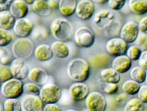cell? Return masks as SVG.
Listing matches in <instances>:
<instances>
[{"instance_id":"f546056e","label":"cell","mask_w":147,"mask_h":111,"mask_svg":"<svg viewBox=\"0 0 147 111\" xmlns=\"http://www.w3.org/2000/svg\"><path fill=\"white\" fill-rule=\"evenodd\" d=\"M3 106L5 111H22L21 102L18 98H7Z\"/></svg>"},{"instance_id":"60d3db41","label":"cell","mask_w":147,"mask_h":111,"mask_svg":"<svg viewBox=\"0 0 147 111\" xmlns=\"http://www.w3.org/2000/svg\"><path fill=\"white\" fill-rule=\"evenodd\" d=\"M137 96L144 104L147 103V84L141 86L140 89L137 93Z\"/></svg>"},{"instance_id":"f1b7e54d","label":"cell","mask_w":147,"mask_h":111,"mask_svg":"<svg viewBox=\"0 0 147 111\" xmlns=\"http://www.w3.org/2000/svg\"><path fill=\"white\" fill-rule=\"evenodd\" d=\"M123 111H144V106L139 98H133L127 101Z\"/></svg>"},{"instance_id":"7c38bea8","label":"cell","mask_w":147,"mask_h":111,"mask_svg":"<svg viewBox=\"0 0 147 111\" xmlns=\"http://www.w3.org/2000/svg\"><path fill=\"white\" fill-rule=\"evenodd\" d=\"M34 28V24L29 18L25 17L16 19L13 30L18 38H28L32 34Z\"/></svg>"},{"instance_id":"4dcf8cb0","label":"cell","mask_w":147,"mask_h":111,"mask_svg":"<svg viewBox=\"0 0 147 111\" xmlns=\"http://www.w3.org/2000/svg\"><path fill=\"white\" fill-rule=\"evenodd\" d=\"M9 51L8 49L4 47H0V64L8 66L11 64L13 61V53Z\"/></svg>"},{"instance_id":"74e56055","label":"cell","mask_w":147,"mask_h":111,"mask_svg":"<svg viewBox=\"0 0 147 111\" xmlns=\"http://www.w3.org/2000/svg\"><path fill=\"white\" fill-rule=\"evenodd\" d=\"M118 89V84H113V83H105L102 88V91L107 95H113L117 93Z\"/></svg>"},{"instance_id":"5b68a950","label":"cell","mask_w":147,"mask_h":111,"mask_svg":"<svg viewBox=\"0 0 147 111\" xmlns=\"http://www.w3.org/2000/svg\"><path fill=\"white\" fill-rule=\"evenodd\" d=\"M62 95V89L53 83L45 84L41 87L39 96L45 104L57 103Z\"/></svg>"},{"instance_id":"4316f807","label":"cell","mask_w":147,"mask_h":111,"mask_svg":"<svg viewBox=\"0 0 147 111\" xmlns=\"http://www.w3.org/2000/svg\"><path fill=\"white\" fill-rule=\"evenodd\" d=\"M141 85L139 83L137 82L133 79L127 80L123 83L122 86V90L124 93L127 94L128 95H134L138 93Z\"/></svg>"},{"instance_id":"7dc6e473","label":"cell","mask_w":147,"mask_h":111,"mask_svg":"<svg viewBox=\"0 0 147 111\" xmlns=\"http://www.w3.org/2000/svg\"><path fill=\"white\" fill-rule=\"evenodd\" d=\"M47 2L51 9H56L59 8V1L57 0H48Z\"/></svg>"},{"instance_id":"83f0119b","label":"cell","mask_w":147,"mask_h":111,"mask_svg":"<svg viewBox=\"0 0 147 111\" xmlns=\"http://www.w3.org/2000/svg\"><path fill=\"white\" fill-rule=\"evenodd\" d=\"M146 75L147 71L145 70L144 69L142 68L141 67H139V66L133 67L130 70V78L136 81L137 82L139 83V84H142V83L146 81Z\"/></svg>"},{"instance_id":"cb8c5ba5","label":"cell","mask_w":147,"mask_h":111,"mask_svg":"<svg viewBox=\"0 0 147 111\" xmlns=\"http://www.w3.org/2000/svg\"><path fill=\"white\" fill-rule=\"evenodd\" d=\"M128 7L134 14L144 15L147 13V0H128Z\"/></svg>"},{"instance_id":"b9f144b4","label":"cell","mask_w":147,"mask_h":111,"mask_svg":"<svg viewBox=\"0 0 147 111\" xmlns=\"http://www.w3.org/2000/svg\"><path fill=\"white\" fill-rule=\"evenodd\" d=\"M138 64H139V67L147 71V50H144L142 52V55L138 60Z\"/></svg>"},{"instance_id":"d4e9b609","label":"cell","mask_w":147,"mask_h":111,"mask_svg":"<svg viewBox=\"0 0 147 111\" xmlns=\"http://www.w3.org/2000/svg\"><path fill=\"white\" fill-rule=\"evenodd\" d=\"M16 18L8 10L0 12V28L9 30L13 29Z\"/></svg>"},{"instance_id":"836d02e7","label":"cell","mask_w":147,"mask_h":111,"mask_svg":"<svg viewBox=\"0 0 147 111\" xmlns=\"http://www.w3.org/2000/svg\"><path fill=\"white\" fill-rule=\"evenodd\" d=\"M13 35L9 30L0 28V47H7L13 41Z\"/></svg>"},{"instance_id":"ffe728a7","label":"cell","mask_w":147,"mask_h":111,"mask_svg":"<svg viewBox=\"0 0 147 111\" xmlns=\"http://www.w3.org/2000/svg\"><path fill=\"white\" fill-rule=\"evenodd\" d=\"M34 55L40 62H47L54 57L51 45L42 43L36 47L34 50Z\"/></svg>"},{"instance_id":"6da1fadb","label":"cell","mask_w":147,"mask_h":111,"mask_svg":"<svg viewBox=\"0 0 147 111\" xmlns=\"http://www.w3.org/2000/svg\"><path fill=\"white\" fill-rule=\"evenodd\" d=\"M89 62L82 58L71 60L67 64V74L74 82H85L91 75Z\"/></svg>"},{"instance_id":"7402d4cb","label":"cell","mask_w":147,"mask_h":111,"mask_svg":"<svg viewBox=\"0 0 147 111\" xmlns=\"http://www.w3.org/2000/svg\"><path fill=\"white\" fill-rule=\"evenodd\" d=\"M51 48L53 55L57 58L64 59L69 55V47L65 42L56 41L51 44Z\"/></svg>"},{"instance_id":"7a4b0ae2","label":"cell","mask_w":147,"mask_h":111,"mask_svg":"<svg viewBox=\"0 0 147 111\" xmlns=\"http://www.w3.org/2000/svg\"><path fill=\"white\" fill-rule=\"evenodd\" d=\"M50 28L53 38L63 42L69 40L73 33V26L65 18H55L50 24Z\"/></svg>"},{"instance_id":"2e32d148","label":"cell","mask_w":147,"mask_h":111,"mask_svg":"<svg viewBox=\"0 0 147 111\" xmlns=\"http://www.w3.org/2000/svg\"><path fill=\"white\" fill-rule=\"evenodd\" d=\"M131 60L126 55L115 57L112 60L111 66L120 74H125L130 70L131 67Z\"/></svg>"},{"instance_id":"e575fe53","label":"cell","mask_w":147,"mask_h":111,"mask_svg":"<svg viewBox=\"0 0 147 111\" xmlns=\"http://www.w3.org/2000/svg\"><path fill=\"white\" fill-rule=\"evenodd\" d=\"M13 78V74H12L10 67H9L8 66L0 64V81L1 84Z\"/></svg>"},{"instance_id":"5bb4252c","label":"cell","mask_w":147,"mask_h":111,"mask_svg":"<svg viewBox=\"0 0 147 111\" xmlns=\"http://www.w3.org/2000/svg\"><path fill=\"white\" fill-rule=\"evenodd\" d=\"M69 93L74 101L79 102L86 100L90 91L88 86L84 82H74L69 86Z\"/></svg>"},{"instance_id":"44dd1931","label":"cell","mask_w":147,"mask_h":111,"mask_svg":"<svg viewBox=\"0 0 147 111\" xmlns=\"http://www.w3.org/2000/svg\"><path fill=\"white\" fill-rule=\"evenodd\" d=\"M76 0H59V11L64 17H70L76 12Z\"/></svg>"},{"instance_id":"f6af8a7d","label":"cell","mask_w":147,"mask_h":111,"mask_svg":"<svg viewBox=\"0 0 147 111\" xmlns=\"http://www.w3.org/2000/svg\"><path fill=\"white\" fill-rule=\"evenodd\" d=\"M43 111H63L62 109L56 103L45 104Z\"/></svg>"},{"instance_id":"4fadbf2b","label":"cell","mask_w":147,"mask_h":111,"mask_svg":"<svg viewBox=\"0 0 147 111\" xmlns=\"http://www.w3.org/2000/svg\"><path fill=\"white\" fill-rule=\"evenodd\" d=\"M95 11V4L91 0H81L77 3L75 14L79 18L86 21L93 16Z\"/></svg>"},{"instance_id":"f5cc1de1","label":"cell","mask_w":147,"mask_h":111,"mask_svg":"<svg viewBox=\"0 0 147 111\" xmlns=\"http://www.w3.org/2000/svg\"><path fill=\"white\" fill-rule=\"evenodd\" d=\"M146 84H147V75H146Z\"/></svg>"},{"instance_id":"8fae6325","label":"cell","mask_w":147,"mask_h":111,"mask_svg":"<svg viewBox=\"0 0 147 111\" xmlns=\"http://www.w3.org/2000/svg\"><path fill=\"white\" fill-rule=\"evenodd\" d=\"M22 111H43L45 103L39 95L26 94L21 100Z\"/></svg>"},{"instance_id":"f907efd6","label":"cell","mask_w":147,"mask_h":111,"mask_svg":"<svg viewBox=\"0 0 147 111\" xmlns=\"http://www.w3.org/2000/svg\"><path fill=\"white\" fill-rule=\"evenodd\" d=\"M0 110H1V111H5V110H4V106H3V104H1V103H0Z\"/></svg>"},{"instance_id":"bcb514c9","label":"cell","mask_w":147,"mask_h":111,"mask_svg":"<svg viewBox=\"0 0 147 111\" xmlns=\"http://www.w3.org/2000/svg\"><path fill=\"white\" fill-rule=\"evenodd\" d=\"M128 98V95L125 93H120L119 95H117L115 98V102L119 105H122L123 103H127V101Z\"/></svg>"},{"instance_id":"603a6c76","label":"cell","mask_w":147,"mask_h":111,"mask_svg":"<svg viewBox=\"0 0 147 111\" xmlns=\"http://www.w3.org/2000/svg\"><path fill=\"white\" fill-rule=\"evenodd\" d=\"M100 76L105 83L119 84L121 80L120 74L113 67H107L102 69L100 73Z\"/></svg>"},{"instance_id":"c3c4849f","label":"cell","mask_w":147,"mask_h":111,"mask_svg":"<svg viewBox=\"0 0 147 111\" xmlns=\"http://www.w3.org/2000/svg\"><path fill=\"white\" fill-rule=\"evenodd\" d=\"M93 3H96L98 4H104L108 1V0H91Z\"/></svg>"},{"instance_id":"d590c367","label":"cell","mask_w":147,"mask_h":111,"mask_svg":"<svg viewBox=\"0 0 147 111\" xmlns=\"http://www.w3.org/2000/svg\"><path fill=\"white\" fill-rule=\"evenodd\" d=\"M33 38L36 40L46 39L48 37V31L45 27L42 26H38L35 27L33 31Z\"/></svg>"},{"instance_id":"484cf974","label":"cell","mask_w":147,"mask_h":111,"mask_svg":"<svg viewBox=\"0 0 147 111\" xmlns=\"http://www.w3.org/2000/svg\"><path fill=\"white\" fill-rule=\"evenodd\" d=\"M33 11L41 17H47L52 14V9L46 1L36 0L32 5Z\"/></svg>"},{"instance_id":"db71d44e","label":"cell","mask_w":147,"mask_h":111,"mask_svg":"<svg viewBox=\"0 0 147 111\" xmlns=\"http://www.w3.org/2000/svg\"><path fill=\"white\" fill-rule=\"evenodd\" d=\"M42 1H48V0H42Z\"/></svg>"},{"instance_id":"f35d334b","label":"cell","mask_w":147,"mask_h":111,"mask_svg":"<svg viewBox=\"0 0 147 111\" xmlns=\"http://www.w3.org/2000/svg\"><path fill=\"white\" fill-rule=\"evenodd\" d=\"M127 0H108V4L112 10L119 11L125 5Z\"/></svg>"},{"instance_id":"52a82bcc","label":"cell","mask_w":147,"mask_h":111,"mask_svg":"<svg viewBox=\"0 0 147 111\" xmlns=\"http://www.w3.org/2000/svg\"><path fill=\"white\" fill-rule=\"evenodd\" d=\"M127 49V43L125 42L120 37L110 38L105 44L106 52L113 58L125 55Z\"/></svg>"},{"instance_id":"ba28073f","label":"cell","mask_w":147,"mask_h":111,"mask_svg":"<svg viewBox=\"0 0 147 111\" xmlns=\"http://www.w3.org/2000/svg\"><path fill=\"white\" fill-rule=\"evenodd\" d=\"M86 107L88 111H105L107 101L105 96L98 91H92L85 100Z\"/></svg>"},{"instance_id":"816d5d0a","label":"cell","mask_w":147,"mask_h":111,"mask_svg":"<svg viewBox=\"0 0 147 111\" xmlns=\"http://www.w3.org/2000/svg\"><path fill=\"white\" fill-rule=\"evenodd\" d=\"M66 111H77V110H74V109H68V110H67Z\"/></svg>"},{"instance_id":"ee69618b","label":"cell","mask_w":147,"mask_h":111,"mask_svg":"<svg viewBox=\"0 0 147 111\" xmlns=\"http://www.w3.org/2000/svg\"><path fill=\"white\" fill-rule=\"evenodd\" d=\"M13 1V0H0V12L9 9Z\"/></svg>"},{"instance_id":"9c48e42d","label":"cell","mask_w":147,"mask_h":111,"mask_svg":"<svg viewBox=\"0 0 147 111\" xmlns=\"http://www.w3.org/2000/svg\"><path fill=\"white\" fill-rule=\"evenodd\" d=\"M115 20V14L108 9H101L95 15L93 18V25L98 30H105Z\"/></svg>"},{"instance_id":"ac0fdd59","label":"cell","mask_w":147,"mask_h":111,"mask_svg":"<svg viewBox=\"0 0 147 111\" xmlns=\"http://www.w3.org/2000/svg\"><path fill=\"white\" fill-rule=\"evenodd\" d=\"M28 78L30 82L40 86H42L47 84V81L48 80V74L44 69L40 68V67H34L30 70Z\"/></svg>"},{"instance_id":"9a60e30c","label":"cell","mask_w":147,"mask_h":111,"mask_svg":"<svg viewBox=\"0 0 147 111\" xmlns=\"http://www.w3.org/2000/svg\"><path fill=\"white\" fill-rule=\"evenodd\" d=\"M25 60L21 58H16L12 61L10 68L13 78L23 81L28 76L30 70Z\"/></svg>"},{"instance_id":"30bf717a","label":"cell","mask_w":147,"mask_h":111,"mask_svg":"<svg viewBox=\"0 0 147 111\" xmlns=\"http://www.w3.org/2000/svg\"><path fill=\"white\" fill-rule=\"evenodd\" d=\"M139 25L134 21H128L122 26L119 37L127 43L136 42L139 35Z\"/></svg>"},{"instance_id":"8d00e7d4","label":"cell","mask_w":147,"mask_h":111,"mask_svg":"<svg viewBox=\"0 0 147 111\" xmlns=\"http://www.w3.org/2000/svg\"><path fill=\"white\" fill-rule=\"evenodd\" d=\"M40 89L41 88H40V86L33 84L32 82L24 84V93L26 94L39 95Z\"/></svg>"},{"instance_id":"7bdbcfd3","label":"cell","mask_w":147,"mask_h":111,"mask_svg":"<svg viewBox=\"0 0 147 111\" xmlns=\"http://www.w3.org/2000/svg\"><path fill=\"white\" fill-rule=\"evenodd\" d=\"M139 31L143 34L147 35V16H144L139 21Z\"/></svg>"},{"instance_id":"277c9868","label":"cell","mask_w":147,"mask_h":111,"mask_svg":"<svg viewBox=\"0 0 147 111\" xmlns=\"http://www.w3.org/2000/svg\"><path fill=\"white\" fill-rule=\"evenodd\" d=\"M1 93L6 99L19 98L24 93V84L21 80L11 79L1 84Z\"/></svg>"},{"instance_id":"ab89813d","label":"cell","mask_w":147,"mask_h":111,"mask_svg":"<svg viewBox=\"0 0 147 111\" xmlns=\"http://www.w3.org/2000/svg\"><path fill=\"white\" fill-rule=\"evenodd\" d=\"M136 44L137 46H139L142 50H147V35L146 34H142L139 35L137 41H136Z\"/></svg>"},{"instance_id":"681fc988","label":"cell","mask_w":147,"mask_h":111,"mask_svg":"<svg viewBox=\"0 0 147 111\" xmlns=\"http://www.w3.org/2000/svg\"><path fill=\"white\" fill-rule=\"evenodd\" d=\"M23 1L26 3L28 5H33L36 0H23Z\"/></svg>"},{"instance_id":"d6a6232c","label":"cell","mask_w":147,"mask_h":111,"mask_svg":"<svg viewBox=\"0 0 147 111\" xmlns=\"http://www.w3.org/2000/svg\"><path fill=\"white\" fill-rule=\"evenodd\" d=\"M121 28H122V26H120V23H119V21L115 20L114 22H113L108 28H106L105 30H103V32L105 33V35H106V36L110 37V38H115V37H116L117 35L119 34Z\"/></svg>"},{"instance_id":"3957f363","label":"cell","mask_w":147,"mask_h":111,"mask_svg":"<svg viewBox=\"0 0 147 111\" xmlns=\"http://www.w3.org/2000/svg\"><path fill=\"white\" fill-rule=\"evenodd\" d=\"M34 45L27 38H18L13 41L11 52L16 58L26 60L30 58L34 52Z\"/></svg>"},{"instance_id":"8992f818","label":"cell","mask_w":147,"mask_h":111,"mask_svg":"<svg viewBox=\"0 0 147 111\" xmlns=\"http://www.w3.org/2000/svg\"><path fill=\"white\" fill-rule=\"evenodd\" d=\"M74 40L78 47L88 48L94 44L95 33L90 28L82 26L78 28L75 31Z\"/></svg>"},{"instance_id":"1f68e13d","label":"cell","mask_w":147,"mask_h":111,"mask_svg":"<svg viewBox=\"0 0 147 111\" xmlns=\"http://www.w3.org/2000/svg\"><path fill=\"white\" fill-rule=\"evenodd\" d=\"M142 52L143 50L139 46H137V45H133L128 47L126 55L131 61H138L142 55Z\"/></svg>"},{"instance_id":"e0dca14e","label":"cell","mask_w":147,"mask_h":111,"mask_svg":"<svg viewBox=\"0 0 147 111\" xmlns=\"http://www.w3.org/2000/svg\"><path fill=\"white\" fill-rule=\"evenodd\" d=\"M88 62L92 68L95 69H105L112 63L111 56L107 52L96 54L90 58Z\"/></svg>"},{"instance_id":"d6986e66","label":"cell","mask_w":147,"mask_h":111,"mask_svg":"<svg viewBox=\"0 0 147 111\" xmlns=\"http://www.w3.org/2000/svg\"><path fill=\"white\" fill-rule=\"evenodd\" d=\"M11 14L16 19L25 18L29 12L28 5L23 0H13L9 9Z\"/></svg>"}]
</instances>
